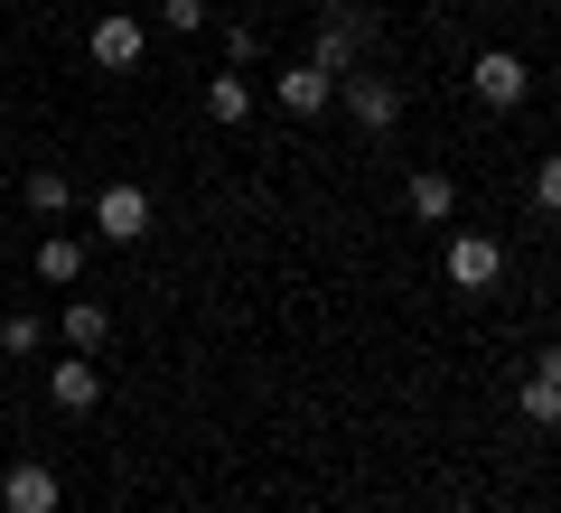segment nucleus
Masks as SVG:
<instances>
[{"mask_svg":"<svg viewBox=\"0 0 561 513\" xmlns=\"http://www.w3.org/2000/svg\"><path fill=\"white\" fill-rule=\"evenodd\" d=\"M468 84H478V103H496V113H515V103L534 94V66H524L515 47H478V57H468Z\"/></svg>","mask_w":561,"mask_h":513,"instance_id":"f257e3e1","label":"nucleus"},{"mask_svg":"<svg viewBox=\"0 0 561 513\" xmlns=\"http://www.w3.org/2000/svg\"><path fill=\"white\" fill-rule=\"evenodd\" d=\"M440 271H449V290H496L505 280V243L496 234H449V253H440Z\"/></svg>","mask_w":561,"mask_h":513,"instance_id":"f03ea898","label":"nucleus"},{"mask_svg":"<svg viewBox=\"0 0 561 513\" xmlns=\"http://www.w3.org/2000/svg\"><path fill=\"white\" fill-rule=\"evenodd\" d=\"M356 47H365V10H356V0H337L328 28H319V47H309V66H319V75H356Z\"/></svg>","mask_w":561,"mask_h":513,"instance_id":"7ed1b4c3","label":"nucleus"},{"mask_svg":"<svg viewBox=\"0 0 561 513\" xmlns=\"http://www.w3.org/2000/svg\"><path fill=\"white\" fill-rule=\"evenodd\" d=\"M94 234L103 243H140V234H150V187H131V178L103 187V197H94Z\"/></svg>","mask_w":561,"mask_h":513,"instance_id":"20e7f679","label":"nucleus"},{"mask_svg":"<svg viewBox=\"0 0 561 513\" xmlns=\"http://www.w3.org/2000/svg\"><path fill=\"white\" fill-rule=\"evenodd\" d=\"M0 513H57V467L20 457V467L0 476Z\"/></svg>","mask_w":561,"mask_h":513,"instance_id":"39448f33","label":"nucleus"},{"mask_svg":"<svg viewBox=\"0 0 561 513\" xmlns=\"http://www.w3.org/2000/svg\"><path fill=\"white\" fill-rule=\"evenodd\" d=\"M346 113H356L365 131H393V121H402V84H383V75H346Z\"/></svg>","mask_w":561,"mask_h":513,"instance_id":"423d86ee","label":"nucleus"},{"mask_svg":"<svg viewBox=\"0 0 561 513\" xmlns=\"http://www.w3.org/2000/svg\"><path fill=\"white\" fill-rule=\"evenodd\" d=\"M47 393H57V411H94V401H103V374H94V355H66L57 374H47Z\"/></svg>","mask_w":561,"mask_h":513,"instance_id":"0eeeda50","label":"nucleus"},{"mask_svg":"<svg viewBox=\"0 0 561 513\" xmlns=\"http://www.w3.org/2000/svg\"><path fill=\"white\" fill-rule=\"evenodd\" d=\"M94 66L131 75V66H140V20H94Z\"/></svg>","mask_w":561,"mask_h":513,"instance_id":"6e6552de","label":"nucleus"},{"mask_svg":"<svg viewBox=\"0 0 561 513\" xmlns=\"http://www.w3.org/2000/svg\"><path fill=\"white\" fill-rule=\"evenodd\" d=\"M402 206H412V215H421V224H449V215H459V187H449V178H440V168H421V178H412V187H402Z\"/></svg>","mask_w":561,"mask_h":513,"instance_id":"1a4fd4ad","label":"nucleus"},{"mask_svg":"<svg viewBox=\"0 0 561 513\" xmlns=\"http://www.w3.org/2000/svg\"><path fill=\"white\" fill-rule=\"evenodd\" d=\"M103 336H113V308H103V299H66V346H76V355H94Z\"/></svg>","mask_w":561,"mask_h":513,"instance_id":"9d476101","label":"nucleus"},{"mask_svg":"<svg viewBox=\"0 0 561 513\" xmlns=\"http://www.w3.org/2000/svg\"><path fill=\"white\" fill-rule=\"evenodd\" d=\"M243 113H253V75L234 66V75H216V84H206V121H225V131H234Z\"/></svg>","mask_w":561,"mask_h":513,"instance_id":"9b49d317","label":"nucleus"},{"mask_svg":"<svg viewBox=\"0 0 561 513\" xmlns=\"http://www.w3.org/2000/svg\"><path fill=\"white\" fill-rule=\"evenodd\" d=\"M328 84H337V75H319V66H280V103H290V113H319V103H328Z\"/></svg>","mask_w":561,"mask_h":513,"instance_id":"f8f14e48","label":"nucleus"},{"mask_svg":"<svg viewBox=\"0 0 561 513\" xmlns=\"http://www.w3.org/2000/svg\"><path fill=\"white\" fill-rule=\"evenodd\" d=\"M76 271H84V243H76V234H47V243H38V280H57V290H66Z\"/></svg>","mask_w":561,"mask_h":513,"instance_id":"ddd939ff","label":"nucleus"},{"mask_svg":"<svg viewBox=\"0 0 561 513\" xmlns=\"http://www.w3.org/2000/svg\"><path fill=\"white\" fill-rule=\"evenodd\" d=\"M20 197H28V215H66V206H76V187H66L57 168H28V187H20Z\"/></svg>","mask_w":561,"mask_h":513,"instance_id":"4468645a","label":"nucleus"},{"mask_svg":"<svg viewBox=\"0 0 561 513\" xmlns=\"http://www.w3.org/2000/svg\"><path fill=\"white\" fill-rule=\"evenodd\" d=\"M524 420H534V430H561V383H542V374H524Z\"/></svg>","mask_w":561,"mask_h":513,"instance_id":"2eb2a0df","label":"nucleus"},{"mask_svg":"<svg viewBox=\"0 0 561 513\" xmlns=\"http://www.w3.org/2000/svg\"><path fill=\"white\" fill-rule=\"evenodd\" d=\"M38 346H47V317H28V308L0 317V355H38Z\"/></svg>","mask_w":561,"mask_h":513,"instance_id":"dca6fc26","label":"nucleus"},{"mask_svg":"<svg viewBox=\"0 0 561 513\" xmlns=\"http://www.w3.org/2000/svg\"><path fill=\"white\" fill-rule=\"evenodd\" d=\"M534 206H542V215H561V150H542V168H534Z\"/></svg>","mask_w":561,"mask_h":513,"instance_id":"f3484780","label":"nucleus"},{"mask_svg":"<svg viewBox=\"0 0 561 513\" xmlns=\"http://www.w3.org/2000/svg\"><path fill=\"white\" fill-rule=\"evenodd\" d=\"M160 20L169 28H206V0H160Z\"/></svg>","mask_w":561,"mask_h":513,"instance_id":"a211bd4d","label":"nucleus"},{"mask_svg":"<svg viewBox=\"0 0 561 513\" xmlns=\"http://www.w3.org/2000/svg\"><path fill=\"white\" fill-rule=\"evenodd\" d=\"M534 374H542V383H561V346H542V364H534Z\"/></svg>","mask_w":561,"mask_h":513,"instance_id":"6ab92c4d","label":"nucleus"}]
</instances>
